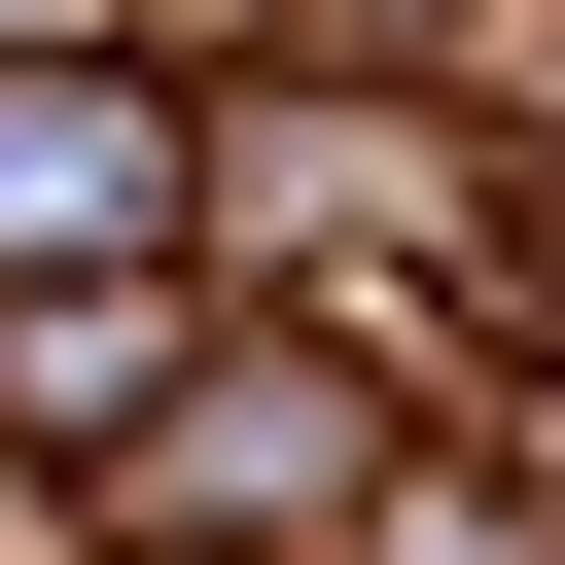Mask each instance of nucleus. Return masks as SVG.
Instances as JSON below:
<instances>
[{"label": "nucleus", "instance_id": "f257e3e1", "mask_svg": "<svg viewBox=\"0 0 565 565\" xmlns=\"http://www.w3.org/2000/svg\"><path fill=\"white\" fill-rule=\"evenodd\" d=\"M177 212H212V141L35 0V35H0V282H177Z\"/></svg>", "mask_w": 565, "mask_h": 565}, {"label": "nucleus", "instance_id": "f03ea898", "mask_svg": "<svg viewBox=\"0 0 565 565\" xmlns=\"http://www.w3.org/2000/svg\"><path fill=\"white\" fill-rule=\"evenodd\" d=\"M318 35H424V0H318Z\"/></svg>", "mask_w": 565, "mask_h": 565}, {"label": "nucleus", "instance_id": "7ed1b4c3", "mask_svg": "<svg viewBox=\"0 0 565 565\" xmlns=\"http://www.w3.org/2000/svg\"><path fill=\"white\" fill-rule=\"evenodd\" d=\"M530 318H565V212H530Z\"/></svg>", "mask_w": 565, "mask_h": 565}]
</instances>
